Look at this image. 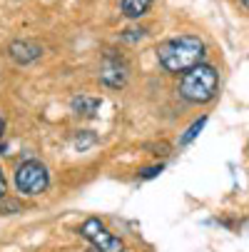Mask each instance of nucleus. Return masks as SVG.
Wrapping results in <instances>:
<instances>
[{"label": "nucleus", "instance_id": "4", "mask_svg": "<svg viewBox=\"0 0 249 252\" xmlns=\"http://www.w3.org/2000/svg\"><path fill=\"white\" fill-rule=\"evenodd\" d=\"M80 235L92 242V247L97 252H125V242L120 237H115L112 232H108V227H105L97 218H90L80 225Z\"/></svg>", "mask_w": 249, "mask_h": 252}, {"label": "nucleus", "instance_id": "13", "mask_svg": "<svg viewBox=\"0 0 249 252\" xmlns=\"http://www.w3.org/2000/svg\"><path fill=\"white\" fill-rule=\"evenodd\" d=\"M3 132H5V123H3V118H0V137H3Z\"/></svg>", "mask_w": 249, "mask_h": 252}, {"label": "nucleus", "instance_id": "5", "mask_svg": "<svg viewBox=\"0 0 249 252\" xmlns=\"http://www.w3.org/2000/svg\"><path fill=\"white\" fill-rule=\"evenodd\" d=\"M100 80L108 85V88H122L127 83V63L115 55V53H108L102 60V67H100Z\"/></svg>", "mask_w": 249, "mask_h": 252}, {"label": "nucleus", "instance_id": "6", "mask_svg": "<svg viewBox=\"0 0 249 252\" xmlns=\"http://www.w3.org/2000/svg\"><path fill=\"white\" fill-rule=\"evenodd\" d=\"M8 53H10V58H13L15 63L28 65V63L38 60V58L43 55V48L35 43V40H13L10 48H8Z\"/></svg>", "mask_w": 249, "mask_h": 252}, {"label": "nucleus", "instance_id": "9", "mask_svg": "<svg viewBox=\"0 0 249 252\" xmlns=\"http://www.w3.org/2000/svg\"><path fill=\"white\" fill-rule=\"evenodd\" d=\"M97 142V137H95V132H90V130H78V135H75V150H87V148H92Z\"/></svg>", "mask_w": 249, "mask_h": 252}, {"label": "nucleus", "instance_id": "10", "mask_svg": "<svg viewBox=\"0 0 249 252\" xmlns=\"http://www.w3.org/2000/svg\"><path fill=\"white\" fill-rule=\"evenodd\" d=\"M204 123H207V118H199V120H194V123H192V125L187 127V132H185V135L180 137V142H182V145H190V142H192V140H194V137H197V135L202 132Z\"/></svg>", "mask_w": 249, "mask_h": 252}, {"label": "nucleus", "instance_id": "7", "mask_svg": "<svg viewBox=\"0 0 249 252\" xmlns=\"http://www.w3.org/2000/svg\"><path fill=\"white\" fill-rule=\"evenodd\" d=\"M102 100L100 97H92V95H75L70 107H73V113L80 115V118H95L97 110H100Z\"/></svg>", "mask_w": 249, "mask_h": 252}, {"label": "nucleus", "instance_id": "2", "mask_svg": "<svg viewBox=\"0 0 249 252\" xmlns=\"http://www.w3.org/2000/svg\"><path fill=\"white\" fill-rule=\"evenodd\" d=\"M217 88H220V75L212 65H194L192 70L182 75L180 80V95L187 100V102H194V105H204L209 102L212 97L217 95Z\"/></svg>", "mask_w": 249, "mask_h": 252}, {"label": "nucleus", "instance_id": "11", "mask_svg": "<svg viewBox=\"0 0 249 252\" xmlns=\"http://www.w3.org/2000/svg\"><path fill=\"white\" fill-rule=\"evenodd\" d=\"M157 172H162V165H152V167H147V170H142L139 177H142V180H150V177H155Z\"/></svg>", "mask_w": 249, "mask_h": 252}, {"label": "nucleus", "instance_id": "1", "mask_svg": "<svg viewBox=\"0 0 249 252\" xmlns=\"http://www.w3.org/2000/svg\"><path fill=\"white\" fill-rule=\"evenodd\" d=\"M204 58V43L197 35H180L157 48V60L167 73H187L194 65H199Z\"/></svg>", "mask_w": 249, "mask_h": 252}, {"label": "nucleus", "instance_id": "8", "mask_svg": "<svg viewBox=\"0 0 249 252\" xmlns=\"http://www.w3.org/2000/svg\"><path fill=\"white\" fill-rule=\"evenodd\" d=\"M150 5H152V0H122L120 10H122L125 18L135 20V18H142V15H145V13L150 10Z\"/></svg>", "mask_w": 249, "mask_h": 252}, {"label": "nucleus", "instance_id": "12", "mask_svg": "<svg viewBox=\"0 0 249 252\" xmlns=\"http://www.w3.org/2000/svg\"><path fill=\"white\" fill-rule=\"evenodd\" d=\"M5 195V177H3V170H0V197Z\"/></svg>", "mask_w": 249, "mask_h": 252}, {"label": "nucleus", "instance_id": "3", "mask_svg": "<svg viewBox=\"0 0 249 252\" xmlns=\"http://www.w3.org/2000/svg\"><path fill=\"white\" fill-rule=\"evenodd\" d=\"M15 185L23 195H40L48 190L50 185V175H48V167L38 160H25L23 165H18L15 170Z\"/></svg>", "mask_w": 249, "mask_h": 252}, {"label": "nucleus", "instance_id": "14", "mask_svg": "<svg viewBox=\"0 0 249 252\" xmlns=\"http://www.w3.org/2000/svg\"><path fill=\"white\" fill-rule=\"evenodd\" d=\"M239 3H242V5H244V8L249 10V0H239Z\"/></svg>", "mask_w": 249, "mask_h": 252}]
</instances>
